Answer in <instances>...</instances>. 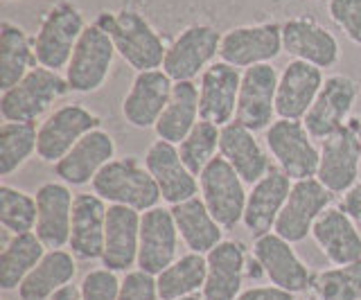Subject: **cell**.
Segmentation results:
<instances>
[{
    "mask_svg": "<svg viewBox=\"0 0 361 300\" xmlns=\"http://www.w3.org/2000/svg\"><path fill=\"white\" fill-rule=\"evenodd\" d=\"M253 260L259 266V271L271 280V285L285 289V292L300 294L312 289L314 275L310 273L307 264L296 255L293 244L276 235L274 230L255 237Z\"/></svg>",
    "mask_w": 361,
    "mask_h": 300,
    "instance_id": "13",
    "label": "cell"
},
{
    "mask_svg": "<svg viewBox=\"0 0 361 300\" xmlns=\"http://www.w3.org/2000/svg\"><path fill=\"white\" fill-rule=\"evenodd\" d=\"M37 237L45 249H63L71 242L75 196L63 181H48L37 190Z\"/></svg>",
    "mask_w": 361,
    "mask_h": 300,
    "instance_id": "22",
    "label": "cell"
},
{
    "mask_svg": "<svg viewBox=\"0 0 361 300\" xmlns=\"http://www.w3.org/2000/svg\"><path fill=\"white\" fill-rule=\"evenodd\" d=\"M312 237L325 258L336 266L361 260V230L341 208H327L316 219Z\"/></svg>",
    "mask_w": 361,
    "mask_h": 300,
    "instance_id": "29",
    "label": "cell"
},
{
    "mask_svg": "<svg viewBox=\"0 0 361 300\" xmlns=\"http://www.w3.org/2000/svg\"><path fill=\"white\" fill-rule=\"evenodd\" d=\"M361 168V147L357 140L355 122L350 120L343 129L332 133L321 142V161H319V179L327 192L345 194L359 181Z\"/></svg>",
    "mask_w": 361,
    "mask_h": 300,
    "instance_id": "14",
    "label": "cell"
},
{
    "mask_svg": "<svg viewBox=\"0 0 361 300\" xmlns=\"http://www.w3.org/2000/svg\"><path fill=\"white\" fill-rule=\"evenodd\" d=\"M219 138H221V129L217 125L199 120L195 129L176 144L180 158H183L188 170L195 176H199L219 156Z\"/></svg>",
    "mask_w": 361,
    "mask_h": 300,
    "instance_id": "37",
    "label": "cell"
},
{
    "mask_svg": "<svg viewBox=\"0 0 361 300\" xmlns=\"http://www.w3.org/2000/svg\"><path fill=\"white\" fill-rule=\"evenodd\" d=\"M45 300H82V294H79V287L68 285V287L59 289V292L52 294L50 298H45Z\"/></svg>",
    "mask_w": 361,
    "mask_h": 300,
    "instance_id": "45",
    "label": "cell"
},
{
    "mask_svg": "<svg viewBox=\"0 0 361 300\" xmlns=\"http://www.w3.org/2000/svg\"><path fill=\"white\" fill-rule=\"evenodd\" d=\"M5 3H14V0H5Z\"/></svg>",
    "mask_w": 361,
    "mask_h": 300,
    "instance_id": "48",
    "label": "cell"
},
{
    "mask_svg": "<svg viewBox=\"0 0 361 300\" xmlns=\"http://www.w3.org/2000/svg\"><path fill=\"white\" fill-rule=\"evenodd\" d=\"M242 73L226 61H214L199 77V115L219 129L235 120Z\"/></svg>",
    "mask_w": 361,
    "mask_h": 300,
    "instance_id": "17",
    "label": "cell"
},
{
    "mask_svg": "<svg viewBox=\"0 0 361 300\" xmlns=\"http://www.w3.org/2000/svg\"><path fill=\"white\" fill-rule=\"evenodd\" d=\"M208 273L206 255L185 253L156 275V287L161 300H176L185 296H197L203 292Z\"/></svg>",
    "mask_w": 361,
    "mask_h": 300,
    "instance_id": "35",
    "label": "cell"
},
{
    "mask_svg": "<svg viewBox=\"0 0 361 300\" xmlns=\"http://www.w3.org/2000/svg\"><path fill=\"white\" fill-rule=\"evenodd\" d=\"M106 213L109 204L95 192H84L75 196L73 226H71V253L79 260H102L106 235Z\"/></svg>",
    "mask_w": 361,
    "mask_h": 300,
    "instance_id": "26",
    "label": "cell"
},
{
    "mask_svg": "<svg viewBox=\"0 0 361 300\" xmlns=\"http://www.w3.org/2000/svg\"><path fill=\"white\" fill-rule=\"evenodd\" d=\"M95 25L111 37L113 46L124 63H129L135 73L163 68L167 46L156 27L135 9H116V12H99Z\"/></svg>",
    "mask_w": 361,
    "mask_h": 300,
    "instance_id": "1",
    "label": "cell"
},
{
    "mask_svg": "<svg viewBox=\"0 0 361 300\" xmlns=\"http://www.w3.org/2000/svg\"><path fill=\"white\" fill-rule=\"evenodd\" d=\"M84 12L71 0L54 3L48 12L43 14L41 25L34 35V54L43 68L61 73L68 68L71 57L75 52L77 41L82 39L86 30Z\"/></svg>",
    "mask_w": 361,
    "mask_h": 300,
    "instance_id": "3",
    "label": "cell"
},
{
    "mask_svg": "<svg viewBox=\"0 0 361 300\" xmlns=\"http://www.w3.org/2000/svg\"><path fill=\"white\" fill-rule=\"evenodd\" d=\"M176 300H206V298H203V296H185V298H176Z\"/></svg>",
    "mask_w": 361,
    "mask_h": 300,
    "instance_id": "47",
    "label": "cell"
},
{
    "mask_svg": "<svg viewBox=\"0 0 361 300\" xmlns=\"http://www.w3.org/2000/svg\"><path fill=\"white\" fill-rule=\"evenodd\" d=\"M178 228L172 208L156 206L140 217L138 269L158 275L178 258Z\"/></svg>",
    "mask_w": 361,
    "mask_h": 300,
    "instance_id": "18",
    "label": "cell"
},
{
    "mask_svg": "<svg viewBox=\"0 0 361 300\" xmlns=\"http://www.w3.org/2000/svg\"><path fill=\"white\" fill-rule=\"evenodd\" d=\"M158 287L156 275L145 273L140 269L127 271L120 282V296L118 300H158Z\"/></svg>",
    "mask_w": 361,
    "mask_h": 300,
    "instance_id": "42",
    "label": "cell"
},
{
    "mask_svg": "<svg viewBox=\"0 0 361 300\" xmlns=\"http://www.w3.org/2000/svg\"><path fill=\"white\" fill-rule=\"evenodd\" d=\"M312 292L319 300H361V260L319 271Z\"/></svg>",
    "mask_w": 361,
    "mask_h": 300,
    "instance_id": "38",
    "label": "cell"
},
{
    "mask_svg": "<svg viewBox=\"0 0 361 300\" xmlns=\"http://www.w3.org/2000/svg\"><path fill=\"white\" fill-rule=\"evenodd\" d=\"M219 156L228 161V165L240 174V179L246 185H255L271 170L269 154L255 138V133L237 120L221 127Z\"/></svg>",
    "mask_w": 361,
    "mask_h": 300,
    "instance_id": "28",
    "label": "cell"
},
{
    "mask_svg": "<svg viewBox=\"0 0 361 300\" xmlns=\"http://www.w3.org/2000/svg\"><path fill=\"white\" fill-rule=\"evenodd\" d=\"M338 208H341L343 213L361 228V181H357V183L343 194V199H341V204H338Z\"/></svg>",
    "mask_w": 361,
    "mask_h": 300,
    "instance_id": "44",
    "label": "cell"
},
{
    "mask_svg": "<svg viewBox=\"0 0 361 300\" xmlns=\"http://www.w3.org/2000/svg\"><path fill=\"white\" fill-rule=\"evenodd\" d=\"M172 215L180 239L192 253L206 255L219 242H224V228L210 215V210L201 201V196H192L183 204L172 206Z\"/></svg>",
    "mask_w": 361,
    "mask_h": 300,
    "instance_id": "30",
    "label": "cell"
},
{
    "mask_svg": "<svg viewBox=\"0 0 361 300\" xmlns=\"http://www.w3.org/2000/svg\"><path fill=\"white\" fill-rule=\"evenodd\" d=\"M48 253L45 244L37 237V232H23V235H11L0 253V289L3 292H14L20 282L32 273L43 255Z\"/></svg>",
    "mask_w": 361,
    "mask_h": 300,
    "instance_id": "34",
    "label": "cell"
},
{
    "mask_svg": "<svg viewBox=\"0 0 361 300\" xmlns=\"http://www.w3.org/2000/svg\"><path fill=\"white\" fill-rule=\"evenodd\" d=\"M264 144L276 161V168L291 181L314 179L319 172L321 147H316L310 131L298 120H276L264 131Z\"/></svg>",
    "mask_w": 361,
    "mask_h": 300,
    "instance_id": "5",
    "label": "cell"
},
{
    "mask_svg": "<svg viewBox=\"0 0 361 300\" xmlns=\"http://www.w3.org/2000/svg\"><path fill=\"white\" fill-rule=\"evenodd\" d=\"M323 70L305 61H289L280 73L276 93V115L302 122L323 88Z\"/></svg>",
    "mask_w": 361,
    "mask_h": 300,
    "instance_id": "23",
    "label": "cell"
},
{
    "mask_svg": "<svg viewBox=\"0 0 361 300\" xmlns=\"http://www.w3.org/2000/svg\"><path fill=\"white\" fill-rule=\"evenodd\" d=\"M140 217L142 213L127 206H109L106 213V235L102 266L109 271H129L138 264L140 249Z\"/></svg>",
    "mask_w": 361,
    "mask_h": 300,
    "instance_id": "25",
    "label": "cell"
},
{
    "mask_svg": "<svg viewBox=\"0 0 361 300\" xmlns=\"http://www.w3.org/2000/svg\"><path fill=\"white\" fill-rule=\"evenodd\" d=\"M201 120L199 115V86L195 82H174V91L156 122L158 140L178 144Z\"/></svg>",
    "mask_w": 361,
    "mask_h": 300,
    "instance_id": "32",
    "label": "cell"
},
{
    "mask_svg": "<svg viewBox=\"0 0 361 300\" xmlns=\"http://www.w3.org/2000/svg\"><path fill=\"white\" fill-rule=\"evenodd\" d=\"M37 122H3L0 127V176H11L37 154Z\"/></svg>",
    "mask_w": 361,
    "mask_h": 300,
    "instance_id": "36",
    "label": "cell"
},
{
    "mask_svg": "<svg viewBox=\"0 0 361 300\" xmlns=\"http://www.w3.org/2000/svg\"><path fill=\"white\" fill-rule=\"evenodd\" d=\"M71 93L66 77L37 65L23 80L0 95V115L5 122H37L54 106L56 99Z\"/></svg>",
    "mask_w": 361,
    "mask_h": 300,
    "instance_id": "4",
    "label": "cell"
},
{
    "mask_svg": "<svg viewBox=\"0 0 361 300\" xmlns=\"http://www.w3.org/2000/svg\"><path fill=\"white\" fill-rule=\"evenodd\" d=\"M90 187L109 206H127L138 210V213H147V210L156 208L163 199L145 161L135 156L113 158L95 176Z\"/></svg>",
    "mask_w": 361,
    "mask_h": 300,
    "instance_id": "2",
    "label": "cell"
},
{
    "mask_svg": "<svg viewBox=\"0 0 361 300\" xmlns=\"http://www.w3.org/2000/svg\"><path fill=\"white\" fill-rule=\"evenodd\" d=\"M355 122V131H357V140H359V147H361V118L353 120Z\"/></svg>",
    "mask_w": 361,
    "mask_h": 300,
    "instance_id": "46",
    "label": "cell"
},
{
    "mask_svg": "<svg viewBox=\"0 0 361 300\" xmlns=\"http://www.w3.org/2000/svg\"><path fill=\"white\" fill-rule=\"evenodd\" d=\"M116 46L111 37L99 25H88L82 39L77 41L71 63L63 70L66 82L73 93H95L106 84L113 61H116Z\"/></svg>",
    "mask_w": 361,
    "mask_h": 300,
    "instance_id": "7",
    "label": "cell"
},
{
    "mask_svg": "<svg viewBox=\"0 0 361 300\" xmlns=\"http://www.w3.org/2000/svg\"><path fill=\"white\" fill-rule=\"evenodd\" d=\"M332 204V192L325 190V185L316 179L293 181L287 204L278 215L274 232L291 244L302 242L312 235V228L327 208Z\"/></svg>",
    "mask_w": 361,
    "mask_h": 300,
    "instance_id": "11",
    "label": "cell"
},
{
    "mask_svg": "<svg viewBox=\"0 0 361 300\" xmlns=\"http://www.w3.org/2000/svg\"><path fill=\"white\" fill-rule=\"evenodd\" d=\"M282 50L321 70L332 68L341 57L336 37L310 16H293L282 23Z\"/></svg>",
    "mask_w": 361,
    "mask_h": 300,
    "instance_id": "16",
    "label": "cell"
},
{
    "mask_svg": "<svg viewBox=\"0 0 361 300\" xmlns=\"http://www.w3.org/2000/svg\"><path fill=\"white\" fill-rule=\"evenodd\" d=\"M221 32L206 23L180 30L167 46L163 70L172 82H195L208 65L214 63L221 48Z\"/></svg>",
    "mask_w": 361,
    "mask_h": 300,
    "instance_id": "6",
    "label": "cell"
},
{
    "mask_svg": "<svg viewBox=\"0 0 361 300\" xmlns=\"http://www.w3.org/2000/svg\"><path fill=\"white\" fill-rule=\"evenodd\" d=\"M235 300H296V294L285 292V289L271 285V287H251V289H244V292L237 296Z\"/></svg>",
    "mask_w": 361,
    "mask_h": 300,
    "instance_id": "43",
    "label": "cell"
},
{
    "mask_svg": "<svg viewBox=\"0 0 361 300\" xmlns=\"http://www.w3.org/2000/svg\"><path fill=\"white\" fill-rule=\"evenodd\" d=\"M77 273V262L71 251L54 249L43 255V260L34 266L32 273L16 289L20 300H45L59 289L73 282Z\"/></svg>",
    "mask_w": 361,
    "mask_h": 300,
    "instance_id": "31",
    "label": "cell"
},
{
    "mask_svg": "<svg viewBox=\"0 0 361 300\" xmlns=\"http://www.w3.org/2000/svg\"><path fill=\"white\" fill-rule=\"evenodd\" d=\"M116 158V140L109 131L95 129L86 133L66 156L54 165V174L71 187H82Z\"/></svg>",
    "mask_w": 361,
    "mask_h": 300,
    "instance_id": "20",
    "label": "cell"
},
{
    "mask_svg": "<svg viewBox=\"0 0 361 300\" xmlns=\"http://www.w3.org/2000/svg\"><path fill=\"white\" fill-rule=\"evenodd\" d=\"M246 183L240 179L228 161L217 156L206 170L199 174V196L210 210V215L217 219L224 230H231L242 224L246 210Z\"/></svg>",
    "mask_w": 361,
    "mask_h": 300,
    "instance_id": "8",
    "label": "cell"
},
{
    "mask_svg": "<svg viewBox=\"0 0 361 300\" xmlns=\"http://www.w3.org/2000/svg\"><path fill=\"white\" fill-rule=\"evenodd\" d=\"M291 185L293 181L280 168H271L255 185H251L242 224L246 226V230H251L253 237L267 235V232L274 230L278 215L287 204Z\"/></svg>",
    "mask_w": 361,
    "mask_h": 300,
    "instance_id": "24",
    "label": "cell"
},
{
    "mask_svg": "<svg viewBox=\"0 0 361 300\" xmlns=\"http://www.w3.org/2000/svg\"><path fill=\"white\" fill-rule=\"evenodd\" d=\"M172 91L174 82L163 68L135 73L129 93L122 102L124 120L135 129H154L172 97Z\"/></svg>",
    "mask_w": 361,
    "mask_h": 300,
    "instance_id": "21",
    "label": "cell"
},
{
    "mask_svg": "<svg viewBox=\"0 0 361 300\" xmlns=\"http://www.w3.org/2000/svg\"><path fill=\"white\" fill-rule=\"evenodd\" d=\"M145 165L152 172L163 201H167L169 206L199 196V176L188 170L176 144L167 140H154L145 154Z\"/></svg>",
    "mask_w": 361,
    "mask_h": 300,
    "instance_id": "19",
    "label": "cell"
},
{
    "mask_svg": "<svg viewBox=\"0 0 361 300\" xmlns=\"http://www.w3.org/2000/svg\"><path fill=\"white\" fill-rule=\"evenodd\" d=\"M37 65L34 43L27 32L11 20H0V88L7 91L16 86Z\"/></svg>",
    "mask_w": 361,
    "mask_h": 300,
    "instance_id": "33",
    "label": "cell"
},
{
    "mask_svg": "<svg viewBox=\"0 0 361 300\" xmlns=\"http://www.w3.org/2000/svg\"><path fill=\"white\" fill-rule=\"evenodd\" d=\"M102 129V118L84 104L73 102L54 108L39 125L37 156L56 165L86 133Z\"/></svg>",
    "mask_w": 361,
    "mask_h": 300,
    "instance_id": "9",
    "label": "cell"
},
{
    "mask_svg": "<svg viewBox=\"0 0 361 300\" xmlns=\"http://www.w3.org/2000/svg\"><path fill=\"white\" fill-rule=\"evenodd\" d=\"M359 99V84L348 75L325 77L319 97L305 115L302 125L314 140H325L348 125V118Z\"/></svg>",
    "mask_w": 361,
    "mask_h": 300,
    "instance_id": "10",
    "label": "cell"
},
{
    "mask_svg": "<svg viewBox=\"0 0 361 300\" xmlns=\"http://www.w3.org/2000/svg\"><path fill=\"white\" fill-rule=\"evenodd\" d=\"M282 50L280 23H255L228 30L221 37L219 59L235 68H251L259 63H271Z\"/></svg>",
    "mask_w": 361,
    "mask_h": 300,
    "instance_id": "15",
    "label": "cell"
},
{
    "mask_svg": "<svg viewBox=\"0 0 361 300\" xmlns=\"http://www.w3.org/2000/svg\"><path fill=\"white\" fill-rule=\"evenodd\" d=\"M120 277L116 271L109 269H93L84 275L82 285H79V294L82 300H118L120 296Z\"/></svg>",
    "mask_w": 361,
    "mask_h": 300,
    "instance_id": "40",
    "label": "cell"
},
{
    "mask_svg": "<svg viewBox=\"0 0 361 300\" xmlns=\"http://www.w3.org/2000/svg\"><path fill=\"white\" fill-rule=\"evenodd\" d=\"M0 224L11 235L34 232L37 228V199L14 185H0Z\"/></svg>",
    "mask_w": 361,
    "mask_h": 300,
    "instance_id": "39",
    "label": "cell"
},
{
    "mask_svg": "<svg viewBox=\"0 0 361 300\" xmlns=\"http://www.w3.org/2000/svg\"><path fill=\"white\" fill-rule=\"evenodd\" d=\"M280 73L271 63L251 65L242 73L240 97H237L235 120L246 129L267 131L274 125L276 115V93Z\"/></svg>",
    "mask_w": 361,
    "mask_h": 300,
    "instance_id": "12",
    "label": "cell"
},
{
    "mask_svg": "<svg viewBox=\"0 0 361 300\" xmlns=\"http://www.w3.org/2000/svg\"><path fill=\"white\" fill-rule=\"evenodd\" d=\"M208 273L201 296L206 300H235L242 294L246 273V251L242 242L224 239L206 253Z\"/></svg>",
    "mask_w": 361,
    "mask_h": 300,
    "instance_id": "27",
    "label": "cell"
},
{
    "mask_svg": "<svg viewBox=\"0 0 361 300\" xmlns=\"http://www.w3.org/2000/svg\"><path fill=\"white\" fill-rule=\"evenodd\" d=\"M327 14L361 48V0H327Z\"/></svg>",
    "mask_w": 361,
    "mask_h": 300,
    "instance_id": "41",
    "label": "cell"
}]
</instances>
